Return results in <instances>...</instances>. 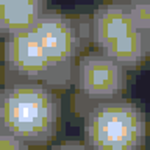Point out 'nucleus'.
Here are the masks:
<instances>
[{
  "label": "nucleus",
  "mask_w": 150,
  "mask_h": 150,
  "mask_svg": "<svg viewBox=\"0 0 150 150\" xmlns=\"http://www.w3.org/2000/svg\"><path fill=\"white\" fill-rule=\"evenodd\" d=\"M45 11V0H6L0 6V35L30 30Z\"/></svg>",
  "instance_id": "nucleus-7"
},
{
  "label": "nucleus",
  "mask_w": 150,
  "mask_h": 150,
  "mask_svg": "<svg viewBox=\"0 0 150 150\" xmlns=\"http://www.w3.org/2000/svg\"><path fill=\"white\" fill-rule=\"evenodd\" d=\"M74 83L80 96L96 103L120 98L127 88V67L103 52H89L75 64Z\"/></svg>",
  "instance_id": "nucleus-6"
},
{
  "label": "nucleus",
  "mask_w": 150,
  "mask_h": 150,
  "mask_svg": "<svg viewBox=\"0 0 150 150\" xmlns=\"http://www.w3.org/2000/svg\"><path fill=\"white\" fill-rule=\"evenodd\" d=\"M61 102L53 88L38 81L5 83L0 92V128L28 145H42L55 138Z\"/></svg>",
  "instance_id": "nucleus-1"
},
{
  "label": "nucleus",
  "mask_w": 150,
  "mask_h": 150,
  "mask_svg": "<svg viewBox=\"0 0 150 150\" xmlns=\"http://www.w3.org/2000/svg\"><path fill=\"white\" fill-rule=\"evenodd\" d=\"M144 41H145V52L150 56V25L144 30Z\"/></svg>",
  "instance_id": "nucleus-10"
},
{
  "label": "nucleus",
  "mask_w": 150,
  "mask_h": 150,
  "mask_svg": "<svg viewBox=\"0 0 150 150\" xmlns=\"http://www.w3.org/2000/svg\"><path fill=\"white\" fill-rule=\"evenodd\" d=\"M55 149H89L86 141H78V139H67L59 144L53 145Z\"/></svg>",
  "instance_id": "nucleus-9"
},
{
  "label": "nucleus",
  "mask_w": 150,
  "mask_h": 150,
  "mask_svg": "<svg viewBox=\"0 0 150 150\" xmlns=\"http://www.w3.org/2000/svg\"><path fill=\"white\" fill-rule=\"evenodd\" d=\"M89 35L97 50L116 58L127 69H136L144 61V30L138 25L130 3H106L92 14Z\"/></svg>",
  "instance_id": "nucleus-3"
},
{
  "label": "nucleus",
  "mask_w": 150,
  "mask_h": 150,
  "mask_svg": "<svg viewBox=\"0 0 150 150\" xmlns=\"http://www.w3.org/2000/svg\"><path fill=\"white\" fill-rule=\"evenodd\" d=\"M33 31L53 66L72 84L75 64L84 49V33L78 21L64 13L45 9L33 25Z\"/></svg>",
  "instance_id": "nucleus-5"
},
{
  "label": "nucleus",
  "mask_w": 150,
  "mask_h": 150,
  "mask_svg": "<svg viewBox=\"0 0 150 150\" xmlns=\"http://www.w3.org/2000/svg\"><path fill=\"white\" fill-rule=\"evenodd\" d=\"M5 2H6V0H0V6H2V5H3Z\"/></svg>",
  "instance_id": "nucleus-11"
},
{
  "label": "nucleus",
  "mask_w": 150,
  "mask_h": 150,
  "mask_svg": "<svg viewBox=\"0 0 150 150\" xmlns=\"http://www.w3.org/2000/svg\"><path fill=\"white\" fill-rule=\"evenodd\" d=\"M147 138L142 110L130 100L96 102L84 119V141L96 150H133Z\"/></svg>",
  "instance_id": "nucleus-2"
},
{
  "label": "nucleus",
  "mask_w": 150,
  "mask_h": 150,
  "mask_svg": "<svg viewBox=\"0 0 150 150\" xmlns=\"http://www.w3.org/2000/svg\"><path fill=\"white\" fill-rule=\"evenodd\" d=\"M28 144L19 139L9 131L0 128V150H19V149H27Z\"/></svg>",
  "instance_id": "nucleus-8"
},
{
  "label": "nucleus",
  "mask_w": 150,
  "mask_h": 150,
  "mask_svg": "<svg viewBox=\"0 0 150 150\" xmlns=\"http://www.w3.org/2000/svg\"><path fill=\"white\" fill-rule=\"evenodd\" d=\"M5 83L38 81L52 88H67L70 83L53 66L33 28L5 36Z\"/></svg>",
  "instance_id": "nucleus-4"
}]
</instances>
